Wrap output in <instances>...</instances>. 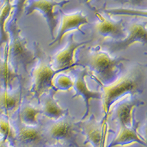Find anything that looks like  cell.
Wrapping results in <instances>:
<instances>
[{
	"label": "cell",
	"mask_w": 147,
	"mask_h": 147,
	"mask_svg": "<svg viewBox=\"0 0 147 147\" xmlns=\"http://www.w3.org/2000/svg\"><path fill=\"white\" fill-rule=\"evenodd\" d=\"M102 11L108 15H126L132 16L146 18V10L140 8H129V7H119V8H103Z\"/></svg>",
	"instance_id": "obj_22"
},
{
	"label": "cell",
	"mask_w": 147,
	"mask_h": 147,
	"mask_svg": "<svg viewBox=\"0 0 147 147\" xmlns=\"http://www.w3.org/2000/svg\"><path fill=\"white\" fill-rule=\"evenodd\" d=\"M44 147H69L67 146L62 145V144H48L45 146Z\"/></svg>",
	"instance_id": "obj_26"
},
{
	"label": "cell",
	"mask_w": 147,
	"mask_h": 147,
	"mask_svg": "<svg viewBox=\"0 0 147 147\" xmlns=\"http://www.w3.org/2000/svg\"><path fill=\"white\" fill-rule=\"evenodd\" d=\"M13 0H5L0 10V46L8 43V34L5 30V24L13 13Z\"/></svg>",
	"instance_id": "obj_20"
},
{
	"label": "cell",
	"mask_w": 147,
	"mask_h": 147,
	"mask_svg": "<svg viewBox=\"0 0 147 147\" xmlns=\"http://www.w3.org/2000/svg\"><path fill=\"white\" fill-rule=\"evenodd\" d=\"M10 120L16 134L12 147H44L48 144L40 120L38 125H27L22 122L17 113Z\"/></svg>",
	"instance_id": "obj_7"
},
{
	"label": "cell",
	"mask_w": 147,
	"mask_h": 147,
	"mask_svg": "<svg viewBox=\"0 0 147 147\" xmlns=\"http://www.w3.org/2000/svg\"><path fill=\"white\" fill-rule=\"evenodd\" d=\"M4 2H4V0H0V10H1V8H2Z\"/></svg>",
	"instance_id": "obj_30"
},
{
	"label": "cell",
	"mask_w": 147,
	"mask_h": 147,
	"mask_svg": "<svg viewBox=\"0 0 147 147\" xmlns=\"http://www.w3.org/2000/svg\"><path fill=\"white\" fill-rule=\"evenodd\" d=\"M0 147H10L8 143L4 139L0 138Z\"/></svg>",
	"instance_id": "obj_27"
},
{
	"label": "cell",
	"mask_w": 147,
	"mask_h": 147,
	"mask_svg": "<svg viewBox=\"0 0 147 147\" xmlns=\"http://www.w3.org/2000/svg\"><path fill=\"white\" fill-rule=\"evenodd\" d=\"M15 130L9 118L0 115V138L6 140L12 147L15 139Z\"/></svg>",
	"instance_id": "obj_21"
},
{
	"label": "cell",
	"mask_w": 147,
	"mask_h": 147,
	"mask_svg": "<svg viewBox=\"0 0 147 147\" xmlns=\"http://www.w3.org/2000/svg\"><path fill=\"white\" fill-rule=\"evenodd\" d=\"M127 2H129V0H127Z\"/></svg>",
	"instance_id": "obj_31"
},
{
	"label": "cell",
	"mask_w": 147,
	"mask_h": 147,
	"mask_svg": "<svg viewBox=\"0 0 147 147\" xmlns=\"http://www.w3.org/2000/svg\"><path fill=\"white\" fill-rule=\"evenodd\" d=\"M77 1H78V2H80V3L84 4V5H86V6H88V7L90 9V10H93V11H95V10H96L95 7H92L91 5H90V3H88V2L87 1H86V0H77Z\"/></svg>",
	"instance_id": "obj_25"
},
{
	"label": "cell",
	"mask_w": 147,
	"mask_h": 147,
	"mask_svg": "<svg viewBox=\"0 0 147 147\" xmlns=\"http://www.w3.org/2000/svg\"><path fill=\"white\" fill-rule=\"evenodd\" d=\"M40 121L48 144H59L69 147H83L79 143L80 135L82 134L77 125V121L69 111L57 120L43 117Z\"/></svg>",
	"instance_id": "obj_5"
},
{
	"label": "cell",
	"mask_w": 147,
	"mask_h": 147,
	"mask_svg": "<svg viewBox=\"0 0 147 147\" xmlns=\"http://www.w3.org/2000/svg\"><path fill=\"white\" fill-rule=\"evenodd\" d=\"M145 102L136 95H127L114 102L109 111L108 116L117 127H133L137 121L134 117L135 108L144 105ZM108 119V117H107Z\"/></svg>",
	"instance_id": "obj_9"
},
{
	"label": "cell",
	"mask_w": 147,
	"mask_h": 147,
	"mask_svg": "<svg viewBox=\"0 0 147 147\" xmlns=\"http://www.w3.org/2000/svg\"><path fill=\"white\" fill-rule=\"evenodd\" d=\"M27 96L24 79H21L16 87L7 89L0 87V115L10 118L18 111L24 98Z\"/></svg>",
	"instance_id": "obj_13"
},
{
	"label": "cell",
	"mask_w": 147,
	"mask_h": 147,
	"mask_svg": "<svg viewBox=\"0 0 147 147\" xmlns=\"http://www.w3.org/2000/svg\"><path fill=\"white\" fill-rule=\"evenodd\" d=\"M81 134L85 138L83 146L90 144L92 147H102L105 144L107 123L98 121L95 115L91 114L88 118L77 121Z\"/></svg>",
	"instance_id": "obj_11"
},
{
	"label": "cell",
	"mask_w": 147,
	"mask_h": 147,
	"mask_svg": "<svg viewBox=\"0 0 147 147\" xmlns=\"http://www.w3.org/2000/svg\"><path fill=\"white\" fill-rule=\"evenodd\" d=\"M74 56L77 66L86 68L92 79L104 85L113 83L124 70V63L129 60L122 56H112L100 44L80 47Z\"/></svg>",
	"instance_id": "obj_1"
},
{
	"label": "cell",
	"mask_w": 147,
	"mask_h": 147,
	"mask_svg": "<svg viewBox=\"0 0 147 147\" xmlns=\"http://www.w3.org/2000/svg\"><path fill=\"white\" fill-rule=\"evenodd\" d=\"M22 78L24 77L18 74L10 65L7 43L0 46V87L7 89L14 88Z\"/></svg>",
	"instance_id": "obj_16"
},
{
	"label": "cell",
	"mask_w": 147,
	"mask_h": 147,
	"mask_svg": "<svg viewBox=\"0 0 147 147\" xmlns=\"http://www.w3.org/2000/svg\"><path fill=\"white\" fill-rule=\"evenodd\" d=\"M58 13H60L61 18V24L55 38L49 44L50 47L56 44H60L64 35L72 30H77L82 35H85V32L81 29V27L85 24H90L87 16L81 10L71 13H66L62 9H59Z\"/></svg>",
	"instance_id": "obj_15"
},
{
	"label": "cell",
	"mask_w": 147,
	"mask_h": 147,
	"mask_svg": "<svg viewBox=\"0 0 147 147\" xmlns=\"http://www.w3.org/2000/svg\"><path fill=\"white\" fill-rule=\"evenodd\" d=\"M146 21H140L137 18L125 22V37L120 40H103L99 43L102 47H105L110 54H115L120 51L125 50L133 44L140 43L146 44Z\"/></svg>",
	"instance_id": "obj_6"
},
{
	"label": "cell",
	"mask_w": 147,
	"mask_h": 147,
	"mask_svg": "<svg viewBox=\"0 0 147 147\" xmlns=\"http://www.w3.org/2000/svg\"><path fill=\"white\" fill-rule=\"evenodd\" d=\"M16 113L24 124L29 126H35L39 124L38 116L41 115L40 107L33 105L27 96L24 98Z\"/></svg>",
	"instance_id": "obj_19"
},
{
	"label": "cell",
	"mask_w": 147,
	"mask_h": 147,
	"mask_svg": "<svg viewBox=\"0 0 147 147\" xmlns=\"http://www.w3.org/2000/svg\"><path fill=\"white\" fill-rule=\"evenodd\" d=\"M35 61L29 76L31 80L30 88L27 89V97L38 103L40 96L51 89H55L52 85L53 78L57 73L65 71L55 70L51 61V56L42 49L38 42H33Z\"/></svg>",
	"instance_id": "obj_4"
},
{
	"label": "cell",
	"mask_w": 147,
	"mask_h": 147,
	"mask_svg": "<svg viewBox=\"0 0 147 147\" xmlns=\"http://www.w3.org/2000/svg\"><path fill=\"white\" fill-rule=\"evenodd\" d=\"M97 20L91 24L93 35L103 40H120L125 37V21L115 20L105 13L95 10Z\"/></svg>",
	"instance_id": "obj_8"
},
{
	"label": "cell",
	"mask_w": 147,
	"mask_h": 147,
	"mask_svg": "<svg viewBox=\"0 0 147 147\" xmlns=\"http://www.w3.org/2000/svg\"><path fill=\"white\" fill-rule=\"evenodd\" d=\"M140 1H142V0H129V2H132V3L133 4H135L136 2V3H137V2H140ZM144 2H146V0H144Z\"/></svg>",
	"instance_id": "obj_29"
},
{
	"label": "cell",
	"mask_w": 147,
	"mask_h": 147,
	"mask_svg": "<svg viewBox=\"0 0 147 147\" xmlns=\"http://www.w3.org/2000/svg\"></svg>",
	"instance_id": "obj_33"
},
{
	"label": "cell",
	"mask_w": 147,
	"mask_h": 147,
	"mask_svg": "<svg viewBox=\"0 0 147 147\" xmlns=\"http://www.w3.org/2000/svg\"><path fill=\"white\" fill-rule=\"evenodd\" d=\"M69 2L70 0H62L61 2L55 0H27L24 11L26 16L31 15L35 11H38L45 18L52 39L54 40L55 30L57 26V15L54 12V9L57 6L62 7Z\"/></svg>",
	"instance_id": "obj_10"
},
{
	"label": "cell",
	"mask_w": 147,
	"mask_h": 147,
	"mask_svg": "<svg viewBox=\"0 0 147 147\" xmlns=\"http://www.w3.org/2000/svg\"><path fill=\"white\" fill-rule=\"evenodd\" d=\"M102 147H105V146H102Z\"/></svg>",
	"instance_id": "obj_32"
},
{
	"label": "cell",
	"mask_w": 147,
	"mask_h": 147,
	"mask_svg": "<svg viewBox=\"0 0 147 147\" xmlns=\"http://www.w3.org/2000/svg\"><path fill=\"white\" fill-rule=\"evenodd\" d=\"M139 124L140 122H136L133 127H119V130L115 134V136L107 147L127 146L133 144H138L146 147V139L140 136L138 131Z\"/></svg>",
	"instance_id": "obj_18"
},
{
	"label": "cell",
	"mask_w": 147,
	"mask_h": 147,
	"mask_svg": "<svg viewBox=\"0 0 147 147\" xmlns=\"http://www.w3.org/2000/svg\"><path fill=\"white\" fill-rule=\"evenodd\" d=\"M18 22L10 16L5 24V30L9 38L8 59L15 71L25 79L29 75V66L35 63L36 57L34 50L29 48L27 39L22 34Z\"/></svg>",
	"instance_id": "obj_3"
},
{
	"label": "cell",
	"mask_w": 147,
	"mask_h": 147,
	"mask_svg": "<svg viewBox=\"0 0 147 147\" xmlns=\"http://www.w3.org/2000/svg\"><path fill=\"white\" fill-rule=\"evenodd\" d=\"M146 82V64L137 62L122 71L113 83L108 85H99L102 94V106L104 115L101 121H107L110 107L119 99L127 95L138 96L144 94Z\"/></svg>",
	"instance_id": "obj_2"
},
{
	"label": "cell",
	"mask_w": 147,
	"mask_h": 147,
	"mask_svg": "<svg viewBox=\"0 0 147 147\" xmlns=\"http://www.w3.org/2000/svg\"><path fill=\"white\" fill-rule=\"evenodd\" d=\"M93 1L95 2H99V1H101V0H93ZM115 1L118 2H119V3H121V4H126L128 2L127 0H115Z\"/></svg>",
	"instance_id": "obj_28"
},
{
	"label": "cell",
	"mask_w": 147,
	"mask_h": 147,
	"mask_svg": "<svg viewBox=\"0 0 147 147\" xmlns=\"http://www.w3.org/2000/svg\"><path fill=\"white\" fill-rule=\"evenodd\" d=\"M71 71L74 75L73 88L74 94L72 96L71 99H75L76 97L81 96L83 99L85 104V112L80 120H83L87 118L90 114V101L91 99L102 100V94L100 90H91L88 88L85 77L89 75V72L86 68L80 66H76L71 69Z\"/></svg>",
	"instance_id": "obj_12"
},
{
	"label": "cell",
	"mask_w": 147,
	"mask_h": 147,
	"mask_svg": "<svg viewBox=\"0 0 147 147\" xmlns=\"http://www.w3.org/2000/svg\"><path fill=\"white\" fill-rule=\"evenodd\" d=\"M91 41H93L92 38L89 40L78 42L74 39V34H70L65 47L57 53L51 56L53 69L55 70H63L65 71L77 66L74 59L76 51L80 47L89 44Z\"/></svg>",
	"instance_id": "obj_14"
},
{
	"label": "cell",
	"mask_w": 147,
	"mask_h": 147,
	"mask_svg": "<svg viewBox=\"0 0 147 147\" xmlns=\"http://www.w3.org/2000/svg\"><path fill=\"white\" fill-rule=\"evenodd\" d=\"M64 71L57 73L54 77L52 85L57 91H69L73 88L74 80L69 75L64 74Z\"/></svg>",
	"instance_id": "obj_23"
},
{
	"label": "cell",
	"mask_w": 147,
	"mask_h": 147,
	"mask_svg": "<svg viewBox=\"0 0 147 147\" xmlns=\"http://www.w3.org/2000/svg\"><path fill=\"white\" fill-rule=\"evenodd\" d=\"M57 92L56 89H51L40 96L38 105L41 110L42 116L46 119L57 120L69 111V109L63 108L55 99Z\"/></svg>",
	"instance_id": "obj_17"
},
{
	"label": "cell",
	"mask_w": 147,
	"mask_h": 147,
	"mask_svg": "<svg viewBox=\"0 0 147 147\" xmlns=\"http://www.w3.org/2000/svg\"><path fill=\"white\" fill-rule=\"evenodd\" d=\"M27 0H13V18L18 21L24 13V8Z\"/></svg>",
	"instance_id": "obj_24"
}]
</instances>
